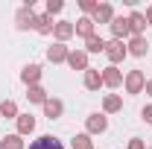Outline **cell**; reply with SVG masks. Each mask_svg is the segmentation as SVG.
Listing matches in <instances>:
<instances>
[{
    "label": "cell",
    "instance_id": "8fae6325",
    "mask_svg": "<svg viewBox=\"0 0 152 149\" xmlns=\"http://www.w3.org/2000/svg\"><path fill=\"white\" fill-rule=\"evenodd\" d=\"M29 149H61V140H56L53 134H41L38 140H32Z\"/></svg>",
    "mask_w": 152,
    "mask_h": 149
},
{
    "label": "cell",
    "instance_id": "f1b7e54d",
    "mask_svg": "<svg viewBox=\"0 0 152 149\" xmlns=\"http://www.w3.org/2000/svg\"><path fill=\"white\" fill-rule=\"evenodd\" d=\"M143 120H146V123H152V105H146V108H143Z\"/></svg>",
    "mask_w": 152,
    "mask_h": 149
},
{
    "label": "cell",
    "instance_id": "44dd1931",
    "mask_svg": "<svg viewBox=\"0 0 152 149\" xmlns=\"http://www.w3.org/2000/svg\"><path fill=\"white\" fill-rule=\"evenodd\" d=\"M0 149H23V140H20V134H6V137L0 140Z\"/></svg>",
    "mask_w": 152,
    "mask_h": 149
},
{
    "label": "cell",
    "instance_id": "d4e9b609",
    "mask_svg": "<svg viewBox=\"0 0 152 149\" xmlns=\"http://www.w3.org/2000/svg\"><path fill=\"white\" fill-rule=\"evenodd\" d=\"M73 149H91V134H76L73 137Z\"/></svg>",
    "mask_w": 152,
    "mask_h": 149
},
{
    "label": "cell",
    "instance_id": "52a82bcc",
    "mask_svg": "<svg viewBox=\"0 0 152 149\" xmlns=\"http://www.w3.org/2000/svg\"><path fill=\"white\" fill-rule=\"evenodd\" d=\"M126 50H129V53H132V56H146V50H149V41H146V38L143 35H134L132 41H129V47H126Z\"/></svg>",
    "mask_w": 152,
    "mask_h": 149
},
{
    "label": "cell",
    "instance_id": "9c48e42d",
    "mask_svg": "<svg viewBox=\"0 0 152 149\" xmlns=\"http://www.w3.org/2000/svg\"><path fill=\"white\" fill-rule=\"evenodd\" d=\"M53 32H56L58 44H64V41H67V38H70V35H73V32H76V26H73V23H70V20H58V23H56V29H53Z\"/></svg>",
    "mask_w": 152,
    "mask_h": 149
},
{
    "label": "cell",
    "instance_id": "2e32d148",
    "mask_svg": "<svg viewBox=\"0 0 152 149\" xmlns=\"http://www.w3.org/2000/svg\"><path fill=\"white\" fill-rule=\"evenodd\" d=\"M35 129V117L32 114H18V134H29Z\"/></svg>",
    "mask_w": 152,
    "mask_h": 149
},
{
    "label": "cell",
    "instance_id": "e0dca14e",
    "mask_svg": "<svg viewBox=\"0 0 152 149\" xmlns=\"http://www.w3.org/2000/svg\"><path fill=\"white\" fill-rule=\"evenodd\" d=\"M129 29H132L134 35H140V32L146 29V18H143L140 12H132V15H129Z\"/></svg>",
    "mask_w": 152,
    "mask_h": 149
},
{
    "label": "cell",
    "instance_id": "4fadbf2b",
    "mask_svg": "<svg viewBox=\"0 0 152 149\" xmlns=\"http://www.w3.org/2000/svg\"><path fill=\"white\" fill-rule=\"evenodd\" d=\"M67 53H70V50H67L64 44H58V41H56V44L47 50V58H50L53 64H56V61H67Z\"/></svg>",
    "mask_w": 152,
    "mask_h": 149
},
{
    "label": "cell",
    "instance_id": "603a6c76",
    "mask_svg": "<svg viewBox=\"0 0 152 149\" xmlns=\"http://www.w3.org/2000/svg\"><path fill=\"white\" fill-rule=\"evenodd\" d=\"M102 108H105L108 114H111V111H120V108H123V99H120L117 93H111V96H105V102H102Z\"/></svg>",
    "mask_w": 152,
    "mask_h": 149
},
{
    "label": "cell",
    "instance_id": "6da1fadb",
    "mask_svg": "<svg viewBox=\"0 0 152 149\" xmlns=\"http://www.w3.org/2000/svg\"><path fill=\"white\" fill-rule=\"evenodd\" d=\"M146 88V76H143V70H129L126 73V91L129 93H140Z\"/></svg>",
    "mask_w": 152,
    "mask_h": 149
},
{
    "label": "cell",
    "instance_id": "30bf717a",
    "mask_svg": "<svg viewBox=\"0 0 152 149\" xmlns=\"http://www.w3.org/2000/svg\"><path fill=\"white\" fill-rule=\"evenodd\" d=\"M20 79H23L29 88H32V85H38V79H41V67H38V64H26V67L20 70Z\"/></svg>",
    "mask_w": 152,
    "mask_h": 149
},
{
    "label": "cell",
    "instance_id": "ba28073f",
    "mask_svg": "<svg viewBox=\"0 0 152 149\" xmlns=\"http://www.w3.org/2000/svg\"><path fill=\"white\" fill-rule=\"evenodd\" d=\"M85 126H88V131H91V134H99V131L108 129V120H105L102 114H91V117L85 120Z\"/></svg>",
    "mask_w": 152,
    "mask_h": 149
},
{
    "label": "cell",
    "instance_id": "7a4b0ae2",
    "mask_svg": "<svg viewBox=\"0 0 152 149\" xmlns=\"http://www.w3.org/2000/svg\"><path fill=\"white\" fill-rule=\"evenodd\" d=\"M15 20H18V29H32L35 20H38V15L32 12V3H26V6L18 12V18H15Z\"/></svg>",
    "mask_w": 152,
    "mask_h": 149
},
{
    "label": "cell",
    "instance_id": "ffe728a7",
    "mask_svg": "<svg viewBox=\"0 0 152 149\" xmlns=\"http://www.w3.org/2000/svg\"><path fill=\"white\" fill-rule=\"evenodd\" d=\"M26 99H29V102H41V105H44V102H47V91H44L41 85H32V88L26 91Z\"/></svg>",
    "mask_w": 152,
    "mask_h": 149
},
{
    "label": "cell",
    "instance_id": "7402d4cb",
    "mask_svg": "<svg viewBox=\"0 0 152 149\" xmlns=\"http://www.w3.org/2000/svg\"><path fill=\"white\" fill-rule=\"evenodd\" d=\"M35 29L47 35V32H53V29H56V23H53V18H50V15H41V18L35 20Z\"/></svg>",
    "mask_w": 152,
    "mask_h": 149
},
{
    "label": "cell",
    "instance_id": "4316f807",
    "mask_svg": "<svg viewBox=\"0 0 152 149\" xmlns=\"http://www.w3.org/2000/svg\"><path fill=\"white\" fill-rule=\"evenodd\" d=\"M79 6H82V12H96V9H99L96 0H79Z\"/></svg>",
    "mask_w": 152,
    "mask_h": 149
},
{
    "label": "cell",
    "instance_id": "3957f363",
    "mask_svg": "<svg viewBox=\"0 0 152 149\" xmlns=\"http://www.w3.org/2000/svg\"><path fill=\"white\" fill-rule=\"evenodd\" d=\"M105 56H108L111 64H117V61H123V58L129 56V50L123 47V41H111V44H105Z\"/></svg>",
    "mask_w": 152,
    "mask_h": 149
},
{
    "label": "cell",
    "instance_id": "d6986e66",
    "mask_svg": "<svg viewBox=\"0 0 152 149\" xmlns=\"http://www.w3.org/2000/svg\"><path fill=\"white\" fill-rule=\"evenodd\" d=\"M61 108H64V105H61L58 99H47V102H44V114H47L50 120H56V117H61Z\"/></svg>",
    "mask_w": 152,
    "mask_h": 149
},
{
    "label": "cell",
    "instance_id": "5bb4252c",
    "mask_svg": "<svg viewBox=\"0 0 152 149\" xmlns=\"http://www.w3.org/2000/svg\"><path fill=\"white\" fill-rule=\"evenodd\" d=\"M114 20V9L108 3H99V9L94 12V23H111Z\"/></svg>",
    "mask_w": 152,
    "mask_h": 149
},
{
    "label": "cell",
    "instance_id": "7c38bea8",
    "mask_svg": "<svg viewBox=\"0 0 152 149\" xmlns=\"http://www.w3.org/2000/svg\"><path fill=\"white\" fill-rule=\"evenodd\" d=\"M99 85H102V73L94 70V67H88L85 70V88L88 91H99Z\"/></svg>",
    "mask_w": 152,
    "mask_h": 149
},
{
    "label": "cell",
    "instance_id": "5b68a950",
    "mask_svg": "<svg viewBox=\"0 0 152 149\" xmlns=\"http://www.w3.org/2000/svg\"><path fill=\"white\" fill-rule=\"evenodd\" d=\"M67 64H70L73 70H88V53H82V50H70V53H67Z\"/></svg>",
    "mask_w": 152,
    "mask_h": 149
},
{
    "label": "cell",
    "instance_id": "4dcf8cb0",
    "mask_svg": "<svg viewBox=\"0 0 152 149\" xmlns=\"http://www.w3.org/2000/svg\"><path fill=\"white\" fill-rule=\"evenodd\" d=\"M146 93H149V96H152V79H149V82H146Z\"/></svg>",
    "mask_w": 152,
    "mask_h": 149
},
{
    "label": "cell",
    "instance_id": "484cf974",
    "mask_svg": "<svg viewBox=\"0 0 152 149\" xmlns=\"http://www.w3.org/2000/svg\"><path fill=\"white\" fill-rule=\"evenodd\" d=\"M61 9H64V3H61V0H47V15H50V18H53L56 12H61Z\"/></svg>",
    "mask_w": 152,
    "mask_h": 149
},
{
    "label": "cell",
    "instance_id": "83f0119b",
    "mask_svg": "<svg viewBox=\"0 0 152 149\" xmlns=\"http://www.w3.org/2000/svg\"><path fill=\"white\" fill-rule=\"evenodd\" d=\"M129 149H146V146H143L140 137H132V140H129Z\"/></svg>",
    "mask_w": 152,
    "mask_h": 149
},
{
    "label": "cell",
    "instance_id": "9a60e30c",
    "mask_svg": "<svg viewBox=\"0 0 152 149\" xmlns=\"http://www.w3.org/2000/svg\"><path fill=\"white\" fill-rule=\"evenodd\" d=\"M76 35H82L85 41L94 35V18H79L76 20Z\"/></svg>",
    "mask_w": 152,
    "mask_h": 149
},
{
    "label": "cell",
    "instance_id": "277c9868",
    "mask_svg": "<svg viewBox=\"0 0 152 149\" xmlns=\"http://www.w3.org/2000/svg\"><path fill=\"white\" fill-rule=\"evenodd\" d=\"M102 85H108V88H120L123 85V73L117 70V64H111V67L102 70Z\"/></svg>",
    "mask_w": 152,
    "mask_h": 149
},
{
    "label": "cell",
    "instance_id": "ac0fdd59",
    "mask_svg": "<svg viewBox=\"0 0 152 149\" xmlns=\"http://www.w3.org/2000/svg\"><path fill=\"white\" fill-rule=\"evenodd\" d=\"M85 53H105V41L99 35H91L85 41Z\"/></svg>",
    "mask_w": 152,
    "mask_h": 149
},
{
    "label": "cell",
    "instance_id": "f546056e",
    "mask_svg": "<svg viewBox=\"0 0 152 149\" xmlns=\"http://www.w3.org/2000/svg\"><path fill=\"white\" fill-rule=\"evenodd\" d=\"M143 18H146V23H149V26H152V6H149V9H146V15H143Z\"/></svg>",
    "mask_w": 152,
    "mask_h": 149
},
{
    "label": "cell",
    "instance_id": "cb8c5ba5",
    "mask_svg": "<svg viewBox=\"0 0 152 149\" xmlns=\"http://www.w3.org/2000/svg\"><path fill=\"white\" fill-rule=\"evenodd\" d=\"M0 114H3V117H15V120H18V105H15L12 99H6V102H0Z\"/></svg>",
    "mask_w": 152,
    "mask_h": 149
},
{
    "label": "cell",
    "instance_id": "8992f818",
    "mask_svg": "<svg viewBox=\"0 0 152 149\" xmlns=\"http://www.w3.org/2000/svg\"><path fill=\"white\" fill-rule=\"evenodd\" d=\"M129 32H132V29H129V18H114L111 20V35H114V41H123Z\"/></svg>",
    "mask_w": 152,
    "mask_h": 149
}]
</instances>
